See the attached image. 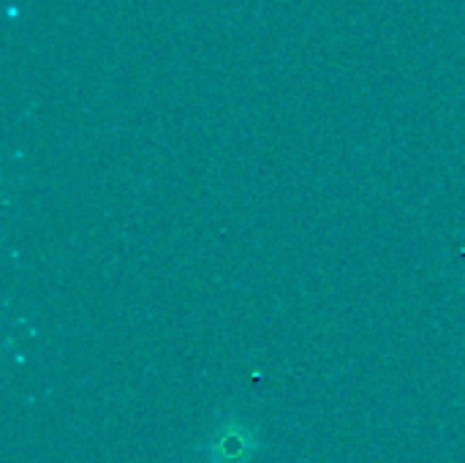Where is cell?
Instances as JSON below:
<instances>
[{"mask_svg": "<svg viewBox=\"0 0 465 463\" xmlns=\"http://www.w3.org/2000/svg\"><path fill=\"white\" fill-rule=\"evenodd\" d=\"M253 437L237 426L229 423L215 439H213V463H245L253 453Z\"/></svg>", "mask_w": 465, "mask_h": 463, "instance_id": "1", "label": "cell"}]
</instances>
